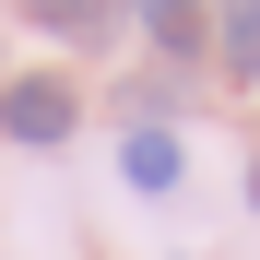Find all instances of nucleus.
I'll return each instance as SVG.
<instances>
[{
  "instance_id": "f257e3e1",
  "label": "nucleus",
  "mask_w": 260,
  "mask_h": 260,
  "mask_svg": "<svg viewBox=\"0 0 260 260\" xmlns=\"http://www.w3.org/2000/svg\"><path fill=\"white\" fill-rule=\"evenodd\" d=\"M71 118H83V95H71L59 71H24V83H0V130H12V142H36V154H48V142H71Z\"/></svg>"
},
{
  "instance_id": "f03ea898",
  "label": "nucleus",
  "mask_w": 260,
  "mask_h": 260,
  "mask_svg": "<svg viewBox=\"0 0 260 260\" xmlns=\"http://www.w3.org/2000/svg\"><path fill=\"white\" fill-rule=\"evenodd\" d=\"M118 178H130V189H178V130H154V118L118 130Z\"/></svg>"
},
{
  "instance_id": "7ed1b4c3",
  "label": "nucleus",
  "mask_w": 260,
  "mask_h": 260,
  "mask_svg": "<svg viewBox=\"0 0 260 260\" xmlns=\"http://www.w3.org/2000/svg\"><path fill=\"white\" fill-rule=\"evenodd\" d=\"M118 12L142 24V36H154L166 59H189V48H201V0H118Z\"/></svg>"
},
{
  "instance_id": "20e7f679",
  "label": "nucleus",
  "mask_w": 260,
  "mask_h": 260,
  "mask_svg": "<svg viewBox=\"0 0 260 260\" xmlns=\"http://www.w3.org/2000/svg\"><path fill=\"white\" fill-rule=\"evenodd\" d=\"M24 12L48 24V36H107V24H118V0H24Z\"/></svg>"
},
{
  "instance_id": "39448f33",
  "label": "nucleus",
  "mask_w": 260,
  "mask_h": 260,
  "mask_svg": "<svg viewBox=\"0 0 260 260\" xmlns=\"http://www.w3.org/2000/svg\"><path fill=\"white\" fill-rule=\"evenodd\" d=\"M225 71L260 83V12H225Z\"/></svg>"
},
{
  "instance_id": "423d86ee",
  "label": "nucleus",
  "mask_w": 260,
  "mask_h": 260,
  "mask_svg": "<svg viewBox=\"0 0 260 260\" xmlns=\"http://www.w3.org/2000/svg\"><path fill=\"white\" fill-rule=\"evenodd\" d=\"M225 12H260V0H225Z\"/></svg>"
}]
</instances>
